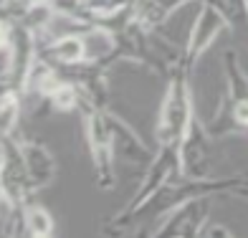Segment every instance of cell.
<instances>
[{
	"instance_id": "6da1fadb",
	"label": "cell",
	"mask_w": 248,
	"mask_h": 238,
	"mask_svg": "<svg viewBox=\"0 0 248 238\" xmlns=\"http://www.w3.org/2000/svg\"><path fill=\"white\" fill-rule=\"evenodd\" d=\"M238 195L248 198V175H233V177H185L177 175L150 195L144 203H140L132 210H119L111 221H107L104 233H132L134 223L147 225V221L157 223L155 231L160 228V223L177 208L187 206L190 200L198 198H210V195ZM152 231V236H155Z\"/></svg>"
},
{
	"instance_id": "7a4b0ae2",
	"label": "cell",
	"mask_w": 248,
	"mask_h": 238,
	"mask_svg": "<svg viewBox=\"0 0 248 238\" xmlns=\"http://www.w3.org/2000/svg\"><path fill=\"white\" fill-rule=\"evenodd\" d=\"M190 76L193 71L183 61L172 66L167 74V92L160 104V114L155 124V140L157 144H180L195 122V109H193V89H190Z\"/></svg>"
},
{
	"instance_id": "3957f363",
	"label": "cell",
	"mask_w": 248,
	"mask_h": 238,
	"mask_svg": "<svg viewBox=\"0 0 248 238\" xmlns=\"http://www.w3.org/2000/svg\"><path fill=\"white\" fill-rule=\"evenodd\" d=\"M225 71V96L220 101L218 114L208 122L210 137H225L231 132H248V74L238 63L235 51L223 53Z\"/></svg>"
},
{
	"instance_id": "277c9868",
	"label": "cell",
	"mask_w": 248,
	"mask_h": 238,
	"mask_svg": "<svg viewBox=\"0 0 248 238\" xmlns=\"http://www.w3.org/2000/svg\"><path fill=\"white\" fill-rule=\"evenodd\" d=\"M84 122V137H86V150L92 157L94 167V180L101 190L114 188V142H117V129H114V114L104 107H81L78 109Z\"/></svg>"
},
{
	"instance_id": "5b68a950",
	"label": "cell",
	"mask_w": 248,
	"mask_h": 238,
	"mask_svg": "<svg viewBox=\"0 0 248 238\" xmlns=\"http://www.w3.org/2000/svg\"><path fill=\"white\" fill-rule=\"evenodd\" d=\"M228 26H231L228 23V16H225L216 3H202L200 5V13H198L195 23H193V31H190V36H187V43H185V48H183L180 61H183L187 69L193 71L195 69V61L213 46V41H216Z\"/></svg>"
},
{
	"instance_id": "8992f818",
	"label": "cell",
	"mask_w": 248,
	"mask_h": 238,
	"mask_svg": "<svg viewBox=\"0 0 248 238\" xmlns=\"http://www.w3.org/2000/svg\"><path fill=\"white\" fill-rule=\"evenodd\" d=\"M210 206L205 198L190 200L187 206L177 208L160 223V228L155 231V236H200L202 225L208 223Z\"/></svg>"
},
{
	"instance_id": "52a82bcc",
	"label": "cell",
	"mask_w": 248,
	"mask_h": 238,
	"mask_svg": "<svg viewBox=\"0 0 248 238\" xmlns=\"http://www.w3.org/2000/svg\"><path fill=\"white\" fill-rule=\"evenodd\" d=\"M20 147H23V160H26V175H28L31 192L48 188L56 180V173H59L51 150L41 142H26V140H20Z\"/></svg>"
},
{
	"instance_id": "ba28073f",
	"label": "cell",
	"mask_w": 248,
	"mask_h": 238,
	"mask_svg": "<svg viewBox=\"0 0 248 238\" xmlns=\"http://www.w3.org/2000/svg\"><path fill=\"white\" fill-rule=\"evenodd\" d=\"M23 236H33V238L53 236V218L43 206L26 203V208H23Z\"/></svg>"
},
{
	"instance_id": "9c48e42d",
	"label": "cell",
	"mask_w": 248,
	"mask_h": 238,
	"mask_svg": "<svg viewBox=\"0 0 248 238\" xmlns=\"http://www.w3.org/2000/svg\"><path fill=\"white\" fill-rule=\"evenodd\" d=\"M20 99L23 94L18 89L3 86V107H0V119H3V134H13L16 124H18V114H20Z\"/></svg>"
},
{
	"instance_id": "30bf717a",
	"label": "cell",
	"mask_w": 248,
	"mask_h": 238,
	"mask_svg": "<svg viewBox=\"0 0 248 238\" xmlns=\"http://www.w3.org/2000/svg\"><path fill=\"white\" fill-rule=\"evenodd\" d=\"M200 236H233L228 228H218V225H213L210 228V223H205L202 225V231H200Z\"/></svg>"
},
{
	"instance_id": "8fae6325",
	"label": "cell",
	"mask_w": 248,
	"mask_h": 238,
	"mask_svg": "<svg viewBox=\"0 0 248 238\" xmlns=\"http://www.w3.org/2000/svg\"><path fill=\"white\" fill-rule=\"evenodd\" d=\"M246 13H248V0H246ZM246 20H248V18H246Z\"/></svg>"
}]
</instances>
